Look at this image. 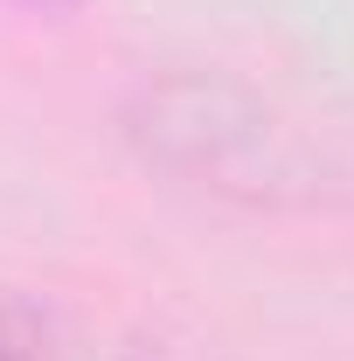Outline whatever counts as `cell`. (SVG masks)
Listing matches in <instances>:
<instances>
[{"instance_id":"1","label":"cell","mask_w":354,"mask_h":361,"mask_svg":"<svg viewBox=\"0 0 354 361\" xmlns=\"http://www.w3.org/2000/svg\"><path fill=\"white\" fill-rule=\"evenodd\" d=\"M118 133L153 174L202 188L216 202L285 209L312 195V160L299 133L257 90L222 70H160L139 77L118 104Z\"/></svg>"},{"instance_id":"2","label":"cell","mask_w":354,"mask_h":361,"mask_svg":"<svg viewBox=\"0 0 354 361\" xmlns=\"http://www.w3.org/2000/svg\"><path fill=\"white\" fill-rule=\"evenodd\" d=\"M0 361H49L42 326L21 313V306H7V299H0Z\"/></svg>"}]
</instances>
